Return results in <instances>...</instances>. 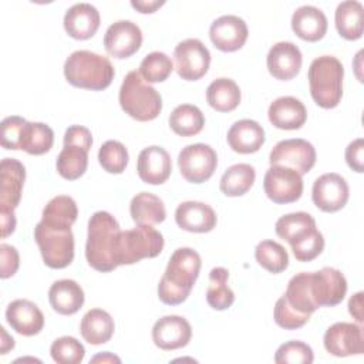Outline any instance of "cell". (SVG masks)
Wrapping results in <instances>:
<instances>
[{
	"mask_svg": "<svg viewBox=\"0 0 364 364\" xmlns=\"http://www.w3.org/2000/svg\"><path fill=\"white\" fill-rule=\"evenodd\" d=\"M240 97L239 85L226 77L213 80L206 88L208 104L219 112L233 111L239 105Z\"/></svg>",
	"mask_w": 364,
	"mask_h": 364,
	"instance_id": "32",
	"label": "cell"
},
{
	"mask_svg": "<svg viewBox=\"0 0 364 364\" xmlns=\"http://www.w3.org/2000/svg\"><path fill=\"white\" fill-rule=\"evenodd\" d=\"M274 229L279 237L291 245L316 229V220L307 212H293L279 218Z\"/></svg>",
	"mask_w": 364,
	"mask_h": 364,
	"instance_id": "36",
	"label": "cell"
},
{
	"mask_svg": "<svg viewBox=\"0 0 364 364\" xmlns=\"http://www.w3.org/2000/svg\"><path fill=\"white\" fill-rule=\"evenodd\" d=\"M200 264V256L192 247L176 249L158 283L159 300L168 306L183 303L199 276Z\"/></svg>",
	"mask_w": 364,
	"mask_h": 364,
	"instance_id": "1",
	"label": "cell"
},
{
	"mask_svg": "<svg viewBox=\"0 0 364 364\" xmlns=\"http://www.w3.org/2000/svg\"><path fill=\"white\" fill-rule=\"evenodd\" d=\"M178 166L188 182L202 183L213 175L218 166V155L206 144H191L179 152Z\"/></svg>",
	"mask_w": 364,
	"mask_h": 364,
	"instance_id": "9",
	"label": "cell"
},
{
	"mask_svg": "<svg viewBox=\"0 0 364 364\" xmlns=\"http://www.w3.org/2000/svg\"><path fill=\"white\" fill-rule=\"evenodd\" d=\"M48 300L54 311L63 316H71L82 307L84 290L75 280L61 279L51 284Z\"/></svg>",
	"mask_w": 364,
	"mask_h": 364,
	"instance_id": "28",
	"label": "cell"
},
{
	"mask_svg": "<svg viewBox=\"0 0 364 364\" xmlns=\"http://www.w3.org/2000/svg\"><path fill=\"white\" fill-rule=\"evenodd\" d=\"M164 4V0H131V6L139 13H154L158 7Z\"/></svg>",
	"mask_w": 364,
	"mask_h": 364,
	"instance_id": "51",
	"label": "cell"
},
{
	"mask_svg": "<svg viewBox=\"0 0 364 364\" xmlns=\"http://www.w3.org/2000/svg\"><path fill=\"white\" fill-rule=\"evenodd\" d=\"M1 223V237H7L16 229V216L14 212H0Z\"/></svg>",
	"mask_w": 364,
	"mask_h": 364,
	"instance_id": "52",
	"label": "cell"
},
{
	"mask_svg": "<svg viewBox=\"0 0 364 364\" xmlns=\"http://www.w3.org/2000/svg\"><path fill=\"white\" fill-rule=\"evenodd\" d=\"M229 272L225 267H213L209 273L206 301L215 310H226L235 301V293L228 286Z\"/></svg>",
	"mask_w": 364,
	"mask_h": 364,
	"instance_id": "39",
	"label": "cell"
},
{
	"mask_svg": "<svg viewBox=\"0 0 364 364\" xmlns=\"http://www.w3.org/2000/svg\"><path fill=\"white\" fill-rule=\"evenodd\" d=\"M313 360L314 355L311 347L299 340L282 344L274 354V361L277 364H310Z\"/></svg>",
	"mask_w": 364,
	"mask_h": 364,
	"instance_id": "44",
	"label": "cell"
},
{
	"mask_svg": "<svg viewBox=\"0 0 364 364\" xmlns=\"http://www.w3.org/2000/svg\"><path fill=\"white\" fill-rule=\"evenodd\" d=\"M267 70L276 78L287 81L294 78L303 63L300 48L290 41H279L267 53Z\"/></svg>",
	"mask_w": 364,
	"mask_h": 364,
	"instance_id": "20",
	"label": "cell"
},
{
	"mask_svg": "<svg viewBox=\"0 0 364 364\" xmlns=\"http://www.w3.org/2000/svg\"><path fill=\"white\" fill-rule=\"evenodd\" d=\"M119 232V223L109 212L98 210L90 218L85 257L92 269L107 273L117 267L114 246Z\"/></svg>",
	"mask_w": 364,
	"mask_h": 364,
	"instance_id": "2",
	"label": "cell"
},
{
	"mask_svg": "<svg viewBox=\"0 0 364 364\" xmlns=\"http://www.w3.org/2000/svg\"><path fill=\"white\" fill-rule=\"evenodd\" d=\"M91 363H121V360L117 355L105 351V353L98 354L94 358H91Z\"/></svg>",
	"mask_w": 364,
	"mask_h": 364,
	"instance_id": "54",
	"label": "cell"
},
{
	"mask_svg": "<svg viewBox=\"0 0 364 364\" xmlns=\"http://www.w3.org/2000/svg\"><path fill=\"white\" fill-rule=\"evenodd\" d=\"M344 68L338 58L320 55L309 67V87L314 102L326 109L340 104L343 97Z\"/></svg>",
	"mask_w": 364,
	"mask_h": 364,
	"instance_id": "4",
	"label": "cell"
},
{
	"mask_svg": "<svg viewBox=\"0 0 364 364\" xmlns=\"http://www.w3.org/2000/svg\"><path fill=\"white\" fill-rule=\"evenodd\" d=\"M175 70L182 80L196 81L202 78L210 64V53L208 47L198 38H186L173 50Z\"/></svg>",
	"mask_w": 364,
	"mask_h": 364,
	"instance_id": "11",
	"label": "cell"
},
{
	"mask_svg": "<svg viewBox=\"0 0 364 364\" xmlns=\"http://www.w3.org/2000/svg\"><path fill=\"white\" fill-rule=\"evenodd\" d=\"M273 317L279 327H282L284 330H296V328L303 327L309 321L310 314H301V313L296 311L282 296L276 301Z\"/></svg>",
	"mask_w": 364,
	"mask_h": 364,
	"instance_id": "46",
	"label": "cell"
},
{
	"mask_svg": "<svg viewBox=\"0 0 364 364\" xmlns=\"http://www.w3.org/2000/svg\"><path fill=\"white\" fill-rule=\"evenodd\" d=\"M256 178L255 168L249 164H236L229 166L220 178L219 188L226 196H242L253 185Z\"/></svg>",
	"mask_w": 364,
	"mask_h": 364,
	"instance_id": "35",
	"label": "cell"
},
{
	"mask_svg": "<svg viewBox=\"0 0 364 364\" xmlns=\"http://www.w3.org/2000/svg\"><path fill=\"white\" fill-rule=\"evenodd\" d=\"M257 263L270 273H282L289 266V255L286 249L274 240H262L255 249Z\"/></svg>",
	"mask_w": 364,
	"mask_h": 364,
	"instance_id": "40",
	"label": "cell"
},
{
	"mask_svg": "<svg viewBox=\"0 0 364 364\" xmlns=\"http://www.w3.org/2000/svg\"><path fill=\"white\" fill-rule=\"evenodd\" d=\"M1 331V346H0V351L1 354H6L9 350H11L14 347V340L13 337H9V334L6 333V328L1 327L0 328Z\"/></svg>",
	"mask_w": 364,
	"mask_h": 364,
	"instance_id": "53",
	"label": "cell"
},
{
	"mask_svg": "<svg viewBox=\"0 0 364 364\" xmlns=\"http://www.w3.org/2000/svg\"><path fill=\"white\" fill-rule=\"evenodd\" d=\"M348 183L336 172H328L318 176L311 189V199L314 205L320 210L328 213L343 209L348 200Z\"/></svg>",
	"mask_w": 364,
	"mask_h": 364,
	"instance_id": "14",
	"label": "cell"
},
{
	"mask_svg": "<svg viewBox=\"0 0 364 364\" xmlns=\"http://www.w3.org/2000/svg\"><path fill=\"white\" fill-rule=\"evenodd\" d=\"M26 119L18 115L6 117L0 124V142L4 149H20V139Z\"/></svg>",
	"mask_w": 364,
	"mask_h": 364,
	"instance_id": "47",
	"label": "cell"
},
{
	"mask_svg": "<svg viewBox=\"0 0 364 364\" xmlns=\"http://www.w3.org/2000/svg\"><path fill=\"white\" fill-rule=\"evenodd\" d=\"M138 176L149 185H161L168 181L172 171V161L166 149L158 145L144 148L136 161Z\"/></svg>",
	"mask_w": 364,
	"mask_h": 364,
	"instance_id": "21",
	"label": "cell"
},
{
	"mask_svg": "<svg viewBox=\"0 0 364 364\" xmlns=\"http://www.w3.org/2000/svg\"><path fill=\"white\" fill-rule=\"evenodd\" d=\"M34 239L43 262L50 269H64L73 262L74 235L71 229L54 228L40 220L34 228Z\"/></svg>",
	"mask_w": 364,
	"mask_h": 364,
	"instance_id": "8",
	"label": "cell"
},
{
	"mask_svg": "<svg viewBox=\"0 0 364 364\" xmlns=\"http://www.w3.org/2000/svg\"><path fill=\"white\" fill-rule=\"evenodd\" d=\"M173 70L172 60L162 51H152L139 64V74L145 82H162Z\"/></svg>",
	"mask_w": 364,
	"mask_h": 364,
	"instance_id": "41",
	"label": "cell"
},
{
	"mask_svg": "<svg viewBox=\"0 0 364 364\" xmlns=\"http://www.w3.org/2000/svg\"><path fill=\"white\" fill-rule=\"evenodd\" d=\"M164 249V236L152 225H138L129 230H121L114 246L117 266L134 264L142 259L156 257Z\"/></svg>",
	"mask_w": 364,
	"mask_h": 364,
	"instance_id": "6",
	"label": "cell"
},
{
	"mask_svg": "<svg viewBox=\"0 0 364 364\" xmlns=\"http://www.w3.org/2000/svg\"><path fill=\"white\" fill-rule=\"evenodd\" d=\"M115 71L111 61L97 53L88 50H77L71 53L64 63L65 80L78 88L101 91L114 80Z\"/></svg>",
	"mask_w": 364,
	"mask_h": 364,
	"instance_id": "3",
	"label": "cell"
},
{
	"mask_svg": "<svg viewBox=\"0 0 364 364\" xmlns=\"http://www.w3.org/2000/svg\"><path fill=\"white\" fill-rule=\"evenodd\" d=\"M119 105L131 118L146 122L155 119L162 109L161 94L144 81L138 71H129L119 88Z\"/></svg>",
	"mask_w": 364,
	"mask_h": 364,
	"instance_id": "5",
	"label": "cell"
},
{
	"mask_svg": "<svg viewBox=\"0 0 364 364\" xmlns=\"http://www.w3.org/2000/svg\"><path fill=\"white\" fill-rule=\"evenodd\" d=\"M263 189L272 202L277 205L291 203L299 200L303 193V179L291 168L270 165L263 178Z\"/></svg>",
	"mask_w": 364,
	"mask_h": 364,
	"instance_id": "10",
	"label": "cell"
},
{
	"mask_svg": "<svg viewBox=\"0 0 364 364\" xmlns=\"http://www.w3.org/2000/svg\"><path fill=\"white\" fill-rule=\"evenodd\" d=\"M364 7L357 0L341 1L334 14L336 28L346 40H358L363 36Z\"/></svg>",
	"mask_w": 364,
	"mask_h": 364,
	"instance_id": "31",
	"label": "cell"
},
{
	"mask_svg": "<svg viewBox=\"0 0 364 364\" xmlns=\"http://www.w3.org/2000/svg\"><path fill=\"white\" fill-rule=\"evenodd\" d=\"M226 138L235 152L253 154L264 144V129L253 119H239L229 128Z\"/></svg>",
	"mask_w": 364,
	"mask_h": 364,
	"instance_id": "27",
	"label": "cell"
},
{
	"mask_svg": "<svg viewBox=\"0 0 364 364\" xmlns=\"http://www.w3.org/2000/svg\"><path fill=\"white\" fill-rule=\"evenodd\" d=\"M192 337L189 321L181 316H164L152 327V340L161 350H178L185 347Z\"/></svg>",
	"mask_w": 364,
	"mask_h": 364,
	"instance_id": "19",
	"label": "cell"
},
{
	"mask_svg": "<svg viewBox=\"0 0 364 364\" xmlns=\"http://www.w3.org/2000/svg\"><path fill=\"white\" fill-rule=\"evenodd\" d=\"M128 151L119 141H105L98 151V162L108 173H122L128 165Z\"/></svg>",
	"mask_w": 364,
	"mask_h": 364,
	"instance_id": "42",
	"label": "cell"
},
{
	"mask_svg": "<svg viewBox=\"0 0 364 364\" xmlns=\"http://www.w3.org/2000/svg\"><path fill=\"white\" fill-rule=\"evenodd\" d=\"M175 220L186 232L206 233L216 226V213L203 202L186 200L176 208Z\"/></svg>",
	"mask_w": 364,
	"mask_h": 364,
	"instance_id": "23",
	"label": "cell"
},
{
	"mask_svg": "<svg viewBox=\"0 0 364 364\" xmlns=\"http://www.w3.org/2000/svg\"><path fill=\"white\" fill-rule=\"evenodd\" d=\"M283 297L296 311L311 316L317 310V306L310 291V272H301L294 274L289 280Z\"/></svg>",
	"mask_w": 364,
	"mask_h": 364,
	"instance_id": "34",
	"label": "cell"
},
{
	"mask_svg": "<svg viewBox=\"0 0 364 364\" xmlns=\"http://www.w3.org/2000/svg\"><path fill=\"white\" fill-rule=\"evenodd\" d=\"M323 343L327 353L336 357L358 355L364 353L363 328L354 323H334L326 330Z\"/></svg>",
	"mask_w": 364,
	"mask_h": 364,
	"instance_id": "15",
	"label": "cell"
},
{
	"mask_svg": "<svg viewBox=\"0 0 364 364\" xmlns=\"http://www.w3.org/2000/svg\"><path fill=\"white\" fill-rule=\"evenodd\" d=\"M100 11L90 3H77L64 14V28L75 40L91 38L100 27Z\"/></svg>",
	"mask_w": 364,
	"mask_h": 364,
	"instance_id": "24",
	"label": "cell"
},
{
	"mask_svg": "<svg viewBox=\"0 0 364 364\" xmlns=\"http://www.w3.org/2000/svg\"><path fill=\"white\" fill-rule=\"evenodd\" d=\"M348 311L358 323H363V320H364V317H363V291H358L350 297Z\"/></svg>",
	"mask_w": 364,
	"mask_h": 364,
	"instance_id": "50",
	"label": "cell"
},
{
	"mask_svg": "<svg viewBox=\"0 0 364 364\" xmlns=\"http://www.w3.org/2000/svg\"><path fill=\"white\" fill-rule=\"evenodd\" d=\"M249 28L243 18L235 14L218 17L209 28V37L213 46L225 53L242 48L247 40Z\"/></svg>",
	"mask_w": 364,
	"mask_h": 364,
	"instance_id": "17",
	"label": "cell"
},
{
	"mask_svg": "<svg viewBox=\"0 0 364 364\" xmlns=\"http://www.w3.org/2000/svg\"><path fill=\"white\" fill-rule=\"evenodd\" d=\"M267 117L272 125L279 129H299L307 119V109L294 97H279L269 105Z\"/></svg>",
	"mask_w": 364,
	"mask_h": 364,
	"instance_id": "25",
	"label": "cell"
},
{
	"mask_svg": "<svg viewBox=\"0 0 364 364\" xmlns=\"http://www.w3.org/2000/svg\"><path fill=\"white\" fill-rule=\"evenodd\" d=\"M26 179L24 165L14 158H4L0 164V212H14Z\"/></svg>",
	"mask_w": 364,
	"mask_h": 364,
	"instance_id": "18",
	"label": "cell"
},
{
	"mask_svg": "<svg viewBox=\"0 0 364 364\" xmlns=\"http://www.w3.org/2000/svg\"><path fill=\"white\" fill-rule=\"evenodd\" d=\"M51 358L58 364H80L84 360V346L74 337L64 336L53 341L50 347Z\"/></svg>",
	"mask_w": 364,
	"mask_h": 364,
	"instance_id": "43",
	"label": "cell"
},
{
	"mask_svg": "<svg viewBox=\"0 0 364 364\" xmlns=\"http://www.w3.org/2000/svg\"><path fill=\"white\" fill-rule=\"evenodd\" d=\"M293 31L306 41H318L327 31V17L316 6H300L291 16Z\"/></svg>",
	"mask_w": 364,
	"mask_h": 364,
	"instance_id": "26",
	"label": "cell"
},
{
	"mask_svg": "<svg viewBox=\"0 0 364 364\" xmlns=\"http://www.w3.org/2000/svg\"><path fill=\"white\" fill-rule=\"evenodd\" d=\"M346 162L353 171H355L358 173H361L364 171V141H363V138H357L347 145Z\"/></svg>",
	"mask_w": 364,
	"mask_h": 364,
	"instance_id": "49",
	"label": "cell"
},
{
	"mask_svg": "<svg viewBox=\"0 0 364 364\" xmlns=\"http://www.w3.org/2000/svg\"><path fill=\"white\" fill-rule=\"evenodd\" d=\"M115 330L111 314L102 309L88 310L80 324V333L82 338L92 346H100L112 337Z\"/></svg>",
	"mask_w": 364,
	"mask_h": 364,
	"instance_id": "29",
	"label": "cell"
},
{
	"mask_svg": "<svg viewBox=\"0 0 364 364\" xmlns=\"http://www.w3.org/2000/svg\"><path fill=\"white\" fill-rule=\"evenodd\" d=\"M6 320L10 327L21 336H36L44 327L41 310L30 300H13L6 309Z\"/></svg>",
	"mask_w": 364,
	"mask_h": 364,
	"instance_id": "22",
	"label": "cell"
},
{
	"mask_svg": "<svg viewBox=\"0 0 364 364\" xmlns=\"http://www.w3.org/2000/svg\"><path fill=\"white\" fill-rule=\"evenodd\" d=\"M78 216V208L75 200L67 195H58L48 200L43 209L41 222L54 226L71 229Z\"/></svg>",
	"mask_w": 364,
	"mask_h": 364,
	"instance_id": "33",
	"label": "cell"
},
{
	"mask_svg": "<svg viewBox=\"0 0 364 364\" xmlns=\"http://www.w3.org/2000/svg\"><path fill=\"white\" fill-rule=\"evenodd\" d=\"M270 165H282L294 169L297 173H307L316 164L314 146L301 138L279 141L269 155Z\"/></svg>",
	"mask_w": 364,
	"mask_h": 364,
	"instance_id": "12",
	"label": "cell"
},
{
	"mask_svg": "<svg viewBox=\"0 0 364 364\" xmlns=\"http://www.w3.org/2000/svg\"><path fill=\"white\" fill-rule=\"evenodd\" d=\"M142 44V31L131 20L112 23L104 36V47L114 58H128L135 54Z\"/></svg>",
	"mask_w": 364,
	"mask_h": 364,
	"instance_id": "16",
	"label": "cell"
},
{
	"mask_svg": "<svg viewBox=\"0 0 364 364\" xmlns=\"http://www.w3.org/2000/svg\"><path fill=\"white\" fill-rule=\"evenodd\" d=\"M54 132L43 122H26L20 139V149L30 155H43L53 148Z\"/></svg>",
	"mask_w": 364,
	"mask_h": 364,
	"instance_id": "37",
	"label": "cell"
},
{
	"mask_svg": "<svg viewBox=\"0 0 364 364\" xmlns=\"http://www.w3.org/2000/svg\"><path fill=\"white\" fill-rule=\"evenodd\" d=\"M169 125L181 136H193L202 131L205 117L196 105L181 104L171 112Z\"/></svg>",
	"mask_w": 364,
	"mask_h": 364,
	"instance_id": "38",
	"label": "cell"
},
{
	"mask_svg": "<svg viewBox=\"0 0 364 364\" xmlns=\"http://www.w3.org/2000/svg\"><path fill=\"white\" fill-rule=\"evenodd\" d=\"M310 291L317 309L333 307L343 301L347 293V280L340 270L326 266L318 272H310Z\"/></svg>",
	"mask_w": 364,
	"mask_h": 364,
	"instance_id": "13",
	"label": "cell"
},
{
	"mask_svg": "<svg viewBox=\"0 0 364 364\" xmlns=\"http://www.w3.org/2000/svg\"><path fill=\"white\" fill-rule=\"evenodd\" d=\"M291 252L299 262H311L314 260L324 249V237L321 232L316 228L307 233L300 240L290 245Z\"/></svg>",
	"mask_w": 364,
	"mask_h": 364,
	"instance_id": "45",
	"label": "cell"
},
{
	"mask_svg": "<svg viewBox=\"0 0 364 364\" xmlns=\"http://www.w3.org/2000/svg\"><path fill=\"white\" fill-rule=\"evenodd\" d=\"M129 213L136 225H156L166 218L162 199L151 192L136 193L129 203Z\"/></svg>",
	"mask_w": 364,
	"mask_h": 364,
	"instance_id": "30",
	"label": "cell"
},
{
	"mask_svg": "<svg viewBox=\"0 0 364 364\" xmlns=\"http://www.w3.org/2000/svg\"><path fill=\"white\" fill-rule=\"evenodd\" d=\"M92 145L91 131L82 125H71L64 134V148L57 156V172L68 181L82 176L88 166V152Z\"/></svg>",
	"mask_w": 364,
	"mask_h": 364,
	"instance_id": "7",
	"label": "cell"
},
{
	"mask_svg": "<svg viewBox=\"0 0 364 364\" xmlns=\"http://www.w3.org/2000/svg\"><path fill=\"white\" fill-rule=\"evenodd\" d=\"M0 277L1 279H7L10 276H13L20 264V257H18V252L16 247L1 243L0 245Z\"/></svg>",
	"mask_w": 364,
	"mask_h": 364,
	"instance_id": "48",
	"label": "cell"
}]
</instances>
